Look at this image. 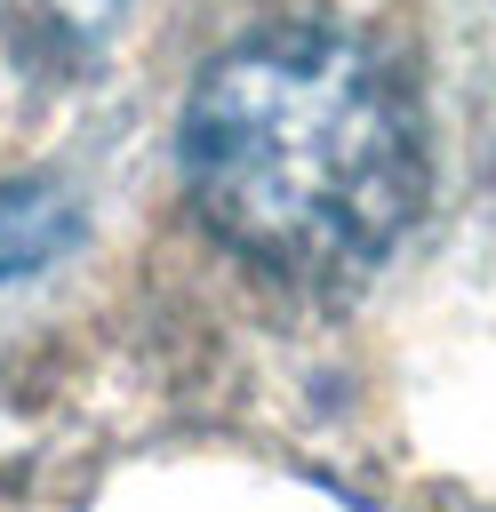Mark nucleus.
<instances>
[{
  "label": "nucleus",
  "instance_id": "f257e3e1",
  "mask_svg": "<svg viewBox=\"0 0 496 512\" xmlns=\"http://www.w3.org/2000/svg\"><path fill=\"white\" fill-rule=\"evenodd\" d=\"M184 184L216 240L288 272H368L416 216L424 144L400 80L344 32H256L184 104Z\"/></svg>",
  "mask_w": 496,
  "mask_h": 512
},
{
  "label": "nucleus",
  "instance_id": "f03ea898",
  "mask_svg": "<svg viewBox=\"0 0 496 512\" xmlns=\"http://www.w3.org/2000/svg\"><path fill=\"white\" fill-rule=\"evenodd\" d=\"M80 240V200L48 176L32 184H0V280H24L40 264H56Z\"/></svg>",
  "mask_w": 496,
  "mask_h": 512
}]
</instances>
